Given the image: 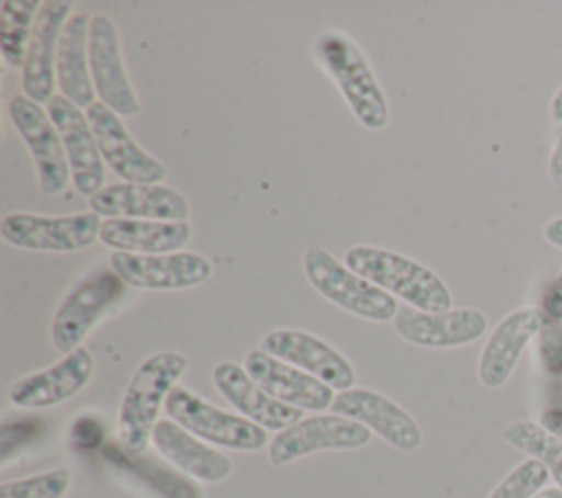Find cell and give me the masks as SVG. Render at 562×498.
<instances>
[{
	"mask_svg": "<svg viewBox=\"0 0 562 498\" xmlns=\"http://www.w3.org/2000/svg\"><path fill=\"white\" fill-rule=\"evenodd\" d=\"M184 371L187 358L178 351L154 353L134 371L119 408V441L130 456L147 450L160 408Z\"/></svg>",
	"mask_w": 562,
	"mask_h": 498,
	"instance_id": "6da1fadb",
	"label": "cell"
},
{
	"mask_svg": "<svg viewBox=\"0 0 562 498\" xmlns=\"http://www.w3.org/2000/svg\"><path fill=\"white\" fill-rule=\"evenodd\" d=\"M345 265L415 309H452L448 285L430 268L411 257L375 246H353L345 252Z\"/></svg>",
	"mask_w": 562,
	"mask_h": 498,
	"instance_id": "7a4b0ae2",
	"label": "cell"
},
{
	"mask_svg": "<svg viewBox=\"0 0 562 498\" xmlns=\"http://www.w3.org/2000/svg\"><path fill=\"white\" fill-rule=\"evenodd\" d=\"M321 66L338 83L353 116L367 129H382L389 123L386 97L362 50L342 33L327 31L314 44Z\"/></svg>",
	"mask_w": 562,
	"mask_h": 498,
	"instance_id": "3957f363",
	"label": "cell"
},
{
	"mask_svg": "<svg viewBox=\"0 0 562 498\" xmlns=\"http://www.w3.org/2000/svg\"><path fill=\"white\" fill-rule=\"evenodd\" d=\"M303 272L318 294L353 316L373 322H386L393 320L400 309L395 296L356 274L351 268L318 246L307 248L303 257Z\"/></svg>",
	"mask_w": 562,
	"mask_h": 498,
	"instance_id": "277c9868",
	"label": "cell"
},
{
	"mask_svg": "<svg viewBox=\"0 0 562 498\" xmlns=\"http://www.w3.org/2000/svg\"><path fill=\"white\" fill-rule=\"evenodd\" d=\"M165 412L169 415V419H173L198 439L220 448L255 452L268 443L266 428L241 415H233L209 404L204 397L195 395L184 386H176L169 393L165 401Z\"/></svg>",
	"mask_w": 562,
	"mask_h": 498,
	"instance_id": "5b68a950",
	"label": "cell"
},
{
	"mask_svg": "<svg viewBox=\"0 0 562 498\" xmlns=\"http://www.w3.org/2000/svg\"><path fill=\"white\" fill-rule=\"evenodd\" d=\"M103 219L92 213L75 215H33L9 213L2 217V239L15 248L40 252H77L90 248L101 233Z\"/></svg>",
	"mask_w": 562,
	"mask_h": 498,
	"instance_id": "8992f818",
	"label": "cell"
},
{
	"mask_svg": "<svg viewBox=\"0 0 562 498\" xmlns=\"http://www.w3.org/2000/svg\"><path fill=\"white\" fill-rule=\"evenodd\" d=\"M125 296L123 279L112 270H99L81 281L59 305L50 325V340L64 355L81 347L88 331Z\"/></svg>",
	"mask_w": 562,
	"mask_h": 498,
	"instance_id": "52a82bcc",
	"label": "cell"
},
{
	"mask_svg": "<svg viewBox=\"0 0 562 498\" xmlns=\"http://www.w3.org/2000/svg\"><path fill=\"white\" fill-rule=\"evenodd\" d=\"M9 116L33 156L42 193H61L72 178L61 136L48 112L29 97L15 94L9 101Z\"/></svg>",
	"mask_w": 562,
	"mask_h": 498,
	"instance_id": "ba28073f",
	"label": "cell"
},
{
	"mask_svg": "<svg viewBox=\"0 0 562 498\" xmlns=\"http://www.w3.org/2000/svg\"><path fill=\"white\" fill-rule=\"evenodd\" d=\"M371 441V430L342 415H314L274 434L268 443L272 465H285L323 450H358Z\"/></svg>",
	"mask_w": 562,
	"mask_h": 498,
	"instance_id": "9c48e42d",
	"label": "cell"
},
{
	"mask_svg": "<svg viewBox=\"0 0 562 498\" xmlns=\"http://www.w3.org/2000/svg\"><path fill=\"white\" fill-rule=\"evenodd\" d=\"M88 57L90 77L101 103H105L112 112H116L123 118L136 116L140 112V101L123 66L119 31L114 22L103 13L90 18Z\"/></svg>",
	"mask_w": 562,
	"mask_h": 498,
	"instance_id": "30bf717a",
	"label": "cell"
},
{
	"mask_svg": "<svg viewBox=\"0 0 562 498\" xmlns=\"http://www.w3.org/2000/svg\"><path fill=\"white\" fill-rule=\"evenodd\" d=\"M88 123L99 143L103 162L123 182L134 184H162L167 169L160 160L149 156L127 132L121 116L105 103L94 101L86 110Z\"/></svg>",
	"mask_w": 562,
	"mask_h": 498,
	"instance_id": "8fae6325",
	"label": "cell"
},
{
	"mask_svg": "<svg viewBox=\"0 0 562 498\" xmlns=\"http://www.w3.org/2000/svg\"><path fill=\"white\" fill-rule=\"evenodd\" d=\"M46 112L61 136L72 184L90 200L105 186V162L88 116L61 94H55L46 103Z\"/></svg>",
	"mask_w": 562,
	"mask_h": 498,
	"instance_id": "7c38bea8",
	"label": "cell"
},
{
	"mask_svg": "<svg viewBox=\"0 0 562 498\" xmlns=\"http://www.w3.org/2000/svg\"><path fill=\"white\" fill-rule=\"evenodd\" d=\"M329 410L367 426L382 441L402 452H415L424 441L417 421L391 397L371 388L353 386L336 393Z\"/></svg>",
	"mask_w": 562,
	"mask_h": 498,
	"instance_id": "4fadbf2b",
	"label": "cell"
},
{
	"mask_svg": "<svg viewBox=\"0 0 562 498\" xmlns=\"http://www.w3.org/2000/svg\"><path fill=\"white\" fill-rule=\"evenodd\" d=\"M110 268L125 285L138 290H187L211 279V261L198 252L171 254H130L114 252Z\"/></svg>",
	"mask_w": 562,
	"mask_h": 498,
	"instance_id": "5bb4252c",
	"label": "cell"
},
{
	"mask_svg": "<svg viewBox=\"0 0 562 498\" xmlns=\"http://www.w3.org/2000/svg\"><path fill=\"white\" fill-rule=\"evenodd\" d=\"M259 349L314 375L338 393L353 388L356 371L351 362L318 336L299 329H274L261 338Z\"/></svg>",
	"mask_w": 562,
	"mask_h": 498,
	"instance_id": "9a60e30c",
	"label": "cell"
},
{
	"mask_svg": "<svg viewBox=\"0 0 562 498\" xmlns=\"http://www.w3.org/2000/svg\"><path fill=\"white\" fill-rule=\"evenodd\" d=\"M90 211L105 219H156L187 222V197L167 184L119 182L103 186L90 197Z\"/></svg>",
	"mask_w": 562,
	"mask_h": 498,
	"instance_id": "2e32d148",
	"label": "cell"
},
{
	"mask_svg": "<svg viewBox=\"0 0 562 498\" xmlns=\"http://www.w3.org/2000/svg\"><path fill=\"white\" fill-rule=\"evenodd\" d=\"M393 327L400 338L428 349H452L479 340L487 329V318L474 307L450 312H422L411 305L397 309Z\"/></svg>",
	"mask_w": 562,
	"mask_h": 498,
	"instance_id": "e0dca14e",
	"label": "cell"
},
{
	"mask_svg": "<svg viewBox=\"0 0 562 498\" xmlns=\"http://www.w3.org/2000/svg\"><path fill=\"white\" fill-rule=\"evenodd\" d=\"M72 2L68 0H46L40 7V13L33 24L26 59L22 66V90L35 103H48L53 94V86L57 83L55 64L59 35L68 18L72 15Z\"/></svg>",
	"mask_w": 562,
	"mask_h": 498,
	"instance_id": "ac0fdd59",
	"label": "cell"
},
{
	"mask_svg": "<svg viewBox=\"0 0 562 498\" xmlns=\"http://www.w3.org/2000/svg\"><path fill=\"white\" fill-rule=\"evenodd\" d=\"M94 375V358L86 347L64 355L57 364L24 375L9 388V401L18 408H50L81 393Z\"/></svg>",
	"mask_w": 562,
	"mask_h": 498,
	"instance_id": "d6986e66",
	"label": "cell"
},
{
	"mask_svg": "<svg viewBox=\"0 0 562 498\" xmlns=\"http://www.w3.org/2000/svg\"><path fill=\"white\" fill-rule=\"evenodd\" d=\"M244 369L274 399L299 410H327L334 404V388L314 375L261 351L246 353Z\"/></svg>",
	"mask_w": 562,
	"mask_h": 498,
	"instance_id": "ffe728a7",
	"label": "cell"
},
{
	"mask_svg": "<svg viewBox=\"0 0 562 498\" xmlns=\"http://www.w3.org/2000/svg\"><path fill=\"white\" fill-rule=\"evenodd\" d=\"M213 384L217 393L239 410L241 417L266 430L281 432L303 419V410L270 397L237 362H217L213 366Z\"/></svg>",
	"mask_w": 562,
	"mask_h": 498,
	"instance_id": "44dd1931",
	"label": "cell"
},
{
	"mask_svg": "<svg viewBox=\"0 0 562 498\" xmlns=\"http://www.w3.org/2000/svg\"><path fill=\"white\" fill-rule=\"evenodd\" d=\"M544 320L547 314L540 307H520L494 327L481 351L476 369L479 382L485 388H498L509 380L520 353L529 340L540 333Z\"/></svg>",
	"mask_w": 562,
	"mask_h": 498,
	"instance_id": "7402d4cb",
	"label": "cell"
},
{
	"mask_svg": "<svg viewBox=\"0 0 562 498\" xmlns=\"http://www.w3.org/2000/svg\"><path fill=\"white\" fill-rule=\"evenodd\" d=\"M151 443L173 467L202 483H220L233 472V461L226 454L211 448L169 417L156 423Z\"/></svg>",
	"mask_w": 562,
	"mask_h": 498,
	"instance_id": "603a6c76",
	"label": "cell"
},
{
	"mask_svg": "<svg viewBox=\"0 0 562 498\" xmlns=\"http://www.w3.org/2000/svg\"><path fill=\"white\" fill-rule=\"evenodd\" d=\"M191 239L189 222L156 219H105L99 241L116 252L130 254H171L180 252Z\"/></svg>",
	"mask_w": 562,
	"mask_h": 498,
	"instance_id": "cb8c5ba5",
	"label": "cell"
},
{
	"mask_svg": "<svg viewBox=\"0 0 562 498\" xmlns=\"http://www.w3.org/2000/svg\"><path fill=\"white\" fill-rule=\"evenodd\" d=\"M88 35L90 18L83 11H75L61 29L59 48H57V86L61 97L75 103L81 110H88L94 103V83L90 77V57H88Z\"/></svg>",
	"mask_w": 562,
	"mask_h": 498,
	"instance_id": "d4e9b609",
	"label": "cell"
},
{
	"mask_svg": "<svg viewBox=\"0 0 562 498\" xmlns=\"http://www.w3.org/2000/svg\"><path fill=\"white\" fill-rule=\"evenodd\" d=\"M503 441L540 461L562 489V439L549 432L540 421L520 419L503 430Z\"/></svg>",
	"mask_w": 562,
	"mask_h": 498,
	"instance_id": "484cf974",
	"label": "cell"
},
{
	"mask_svg": "<svg viewBox=\"0 0 562 498\" xmlns=\"http://www.w3.org/2000/svg\"><path fill=\"white\" fill-rule=\"evenodd\" d=\"M42 2L2 0L0 4V50L9 66H24L31 33Z\"/></svg>",
	"mask_w": 562,
	"mask_h": 498,
	"instance_id": "4316f807",
	"label": "cell"
},
{
	"mask_svg": "<svg viewBox=\"0 0 562 498\" xmlns=\"http://www.w3.org/2000/svg\"><path fill=\"white\" fill-rule=\"evenodd\" d=\"M70 469L59 467L20 480H7L0 485V498H61L70 487Z\"/></svg>",
	"mask_w": 562,
	"mask_h": 498,
	"instance_id": "83f0119b",
	"label": "cell"
},
{
	"mask_svg": "<svg viewBox=\"0 0 562 498\" xmlns=\"http://www.w3.org/2000/svg\"><path fill=\"white\" fill-rule=\"evenodd\" d=\"M549 476L551 474L540 461L527 459L509 469L487 498H533L538 491L544 489Z\"/></svg>",
	"mask_w": 562,
	"mask_h": 498,
	"instance_id": "f1b7e54d",
	"label": "cell"
},
{
	"mask_svg": "<svg viewBox=\"0 0 562 498\" xmlns=\"http://www.w3.org/2000/svg\"><path fill=\"white\" fill-rule=\"evenodd\" d=\"M538 358L542 369L560 377L562 375V325L560 320H553L547 316L540 333H538Z\"/></svg>",
	"mask_w": 562,
	"mask_h": 498,
	"instance_id": "f546056e",
	"label": "cell"
},
{
	"mask_svg": "<svg viewBox=\"0 0 562 498\" xmlns=\"http://www.w3.org/2000/svg\"><path fill=\"white\" fill-rule=\"evenodd\" d=\"M549 318L553 320H562V270L558 272V276L549 283V287L544 290L542 296V307H540Z\"/></svg>",
	"mask_w": 562,
	"mask_h": 498,
	"instance_id": "4dcf8cb0",
	"label": "cell"
},
{
	"mask_svg": "<svg viewBox=\"0 0 562 498\" xmlns=\"http://www.w3.org/2000/svg\"><path fill=\"white\" fill-rule=\"evenodd\" d=\"M549 178L553 180L555 186L562 189V134L553 145V151L549 156Z\"/></svg>",
	"mask_w": 562,
	"mask_h": 498,
	"instance_id": "1f68e13d",
	"label": "cell"
},
{
	"mask_svg": "<svg viewBox=\"0 0 562 498\" xmlns=\"http://www.w3.org/2000/svg\"><path fill=\"white\" fill-rule=\"evenodd\" d=\"M540 423L553 432L555 437L562 439V406L558 408H547L542 415H540Z\"/></svg>",
	"mask_w": 562,
	"mask_h": 498,
	"instance_id": "d6a6232c",
	"label": "cell"
},
{
	"mask_svg": "<svg viewBox=\"0 0 562 498\" xmlns=\"http://www.w3.org/2000/svg\"><path fill=\"white\" fill-rule=\"evenodd\" d=\"M544 239L551 244V246H558L562 248V215L560 217H553L544 224Z\"/></svg>",
	"mask_w": 562,
	"mask_h": 498,
	"instance_id": "836d02e7",
	"label": "cell"
},
{
	"mask_svg": "<svg viewBox=\"0 0 562 498\" xmlns=\"http://www.w3.org/2000/svg\"><path fill=\"white\" fill-rule=\"evenodd\" d=\"M549 114L555 123H562V88H558V92L553 94L551 105H549Z\"/></svg>",
	"mask_w": 562,
	"mask_h": 498,
	"instance_id": "e575fe53",
	"label": "cell"
},
{
	"mask_svg": "<svg viewBox=\"0 0 562 498\" xmlns=\"http://www.w3.org/2000/svg\"><path fill=\"white\" fill-rule=\"evenodd\" d=\"M533 498H562V489L560 487H544Z\"/></svg>",
	"mask_w": 562,
	"mask_h": 498,
	"instance_id": "d590c367",
	"label": "cell"
}]
</instances>
